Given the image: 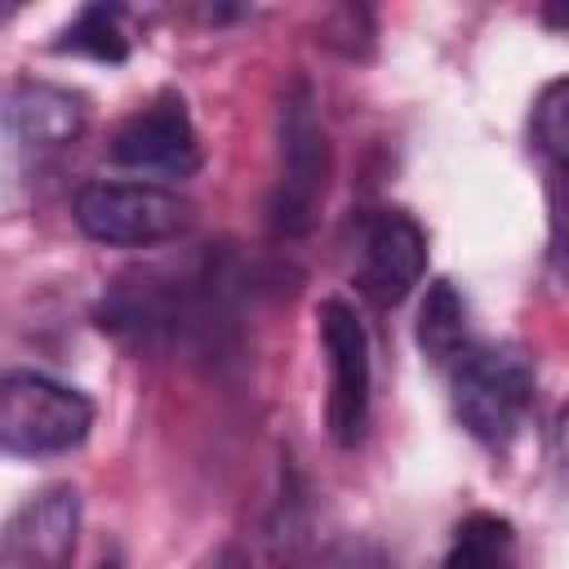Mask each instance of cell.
<instances>
[{
	"mask_svg": "<svg viewBox=\"0 0 569 569\" xmlns=\"http://www.w3.org/2000/svg\"><path fill=\"white\" fill-rule=\"evenodd\" d=\"M440 569H520L516 525L498 511H471L453 525Z\"/></svg>",
	"mask_w": 569,
	"mask_h": 569,
	"instance_id": "obj_11",
	"label": "cell"
},
{
	"mask_svg": "<svg viewBox=\"0 0 569 569\" xmlns=\"http://www.w3.org/2000/svg\"><path fill=\"white\" fill-rule=\"evenodd\" d=\"M240 258L231 244H200L169 262L129 267L98 298V325L133 347L218 351L236 325Z\"/></svg>",
	"mask_w": 569,
	"mask_h": 569,
	"instance_id": "obj_1",
	"label": "cell"
},
{
	"mask_svg": "<svg viewBox=\"0 0 569 569\" xmlns=\"http://www.w3.org/2000/svg\"><path fill=\"white\" fill-rule=\"evenodd\" d=\"M453 387V413L489 449H502L516 440L533 409V369L520 351L493 347V342H467L449 365Z\"/></svg>",
	"mask_w": 569,
	"mask_h": 569,
	"instance_id": "obj_3",
	"label": "cell"
},
{
	"mask_svg": "<svg viewBox=\"0 0 569 569\" xmlns=\"http://www.w3.org/2000/svg\"><path fill=\"white\" fill-rule=\"evenodd\" d=\"M102 569H116V565H102Z\"/></svg>",
	"mask_w": 569,
	"mask_h": 569,
	"instance_id": "obj_17",
	"label": "cell"
},
{
	"mask_svg": "<svg viewBox=\"0 0 569 569\" xmlns=\"http://www.w3.org/2000/svg\"><path fill=\"white\" fill-rule=\"evenodd\" d=\"M311 569H391V560H387V551H382L378 542H369V538H342V542L325 547Z\"/></svg>",
	"mask_w": 569,
	"mask_h": 569,
	"instance_id": "obj_15",
	"label": "cell"
},
{
	"mask_svg": "<svg viewBox=\"0 0 569 569\" xmlns=\"http://www.w3.org/2000/svg\"><path fill=\"white\" fill-rule=\"evenodd\" d=\"M76 227L116 249H147L191 227V200L160 182H84L76 191Z\"/></svg>",
	"mask_w": 569,
	"mask_h": 569,
	"instance_id": "obj_5",
	"label": "cell"
},
{
	"mask_svg": "<svg viewBox=\"0 0 569 569\" xmlns=\"http://www.w3.org/2000/svg\"><path fill=\"white\" fill-rule=\"evenodd\" d=\"M80 538V493L49 485L31 493L0 529V569H71Z\"/></svg>",
	"mask_w": 569,
	"mask_h": 569,
	"instance_id": "obj_9",
	"label": "cell"
},
{
	"mask_svg": "<svg viewBox=\"0 0 569 569\" xmlns=\"http://www.w3.org/2000/svg\"><path fill=\"white\" fill-rule=\"evenodd\" d=\"M529 133H533V147L551 160V169L560 173V160H565V80H551L542 84V93L533 98V111H529Z\"/></svg>",
	"mask_w": 569,
	"mask_h": 569,
	"instance_id": "obj_14",
	"label": "cell"
},
{
	"mask_svg": "<svg viewBox=\"0 0 569 569\" xmlns=\"http://www.w3.org/2000/svg\"><path fill=\"white\" fill-rule=\"evenodd\" d=\"M93 427V400L49 373H0V453L58 458L84 445Z\"/></svg>",
	"mask_w": 569,
	"mask_h": 569,
	"instance_id": "obj_4",
	"label": "cell"
},
{
	"mask_svg": "<svg viewBox=\"0 0 569 569\" xmlns=\"http://www.w3.org/2000/svg\"><path fill=\"white\" fill-rule=\"evenodd\" d=\"M329 133L307 76H293L276 102V173L267 196V227L280 240L311 231L329 187Z\"/></svg>",
	"mask_w": 569,
	"mask_h": 569,
	"instance_id": "obj_2",
	"label": "cell"
},
{
	"mask_svg": "<svg viewBox=\"0 0 569 569\" xmlns=\"http://www.w3.org/2000/svg\"><path fill=\"white\" fill-rule=\"evenodd\" d=\"M111 160L138 173L187 178L200 169V138L182 93H160L133 116H124L111 133Z\"/></svg>",
	"mask_w": 569,
	"mask_h": 569,
	"instance_id": "obj_8",
	"label": "cell"
},
{
	"mask_svg": "<svg viewBox=\"0 0 569 569\" xmlns=\"http://www.w3.org/2000/svg\"><path fill=\"white\" fill-rule=\"evenodd\" d=\"M471 342V329H467V302L462 293L453 289V280H431L427 284V298L418 307V347L427 360L436 365H453V356Z\"/></svg>",
	"mask_w": 569,
	"mask_h": 569,
	"instance_id": "obj_12",
	"label": "cell"
},
{
	"mask_svg": "<svg viewBox=\"0 0 569 569\" xmlns=\"http://www.w3.org/2000/svg\"><path fill=\"white\" fill-rule=\"evenodd\" d=\"M196 569H249V556H244L236 542H222V547H213Z\"/></svg>",
	"mask_w": 569,
	"mask_h": 569,
	"instance_id": "obj_16",
	"label": "cell"
},
{
	"mask_svg": "<svg viewBox=\"0 0 569 569\" xmlns=\"http://www.w3.org/2000/svg\"><path fill=\"white\" fill-rule=\"evenodd\" d=\"M58 53H84L93 62H124L129 58V31H124V13L116 4H84L62 36L53 40Z\"/></svg>",
	"mask_w": 569,
	"mask_h": 569,
	"instance_id": "obj_13",
	"label": "cell"
},
{
	"mask_svg": "<svg viewBox=\"0 0 569 569\" xmlns=\"http://www.w3.org/2000/svg\"><path fill=\"white\" fill-rule=\"evenodd\" d=\"M84 120H89L84 98L49 80H22L0 98V124L9 142L36 160L71 147L84 133Z\"/></svg>",
	"mask_w": 569,
	"mask_h": 569,
	"instance_id": "obj_10",
	"label": "cell"
},
{
	"mask_svg": "<svg viewBox=\"0 0 569 569\" xmlns=\"http://www.w3.org/2000/svg\"><path fill=\"white\" fill-rule=\"evenodd\" d=\"M320 351L329 369V396H325V422L329 436L342 449H356L369 431V400H373V365H369V333L351 302L325 298L316 307Z\"/></svg>",
	"mask_w": 569,
	"mask_h": 569,
	"instance_id": "obj_6",
	"label": "cell"
},
{
	"mask_svg": "<svg viewBox=\"0 0 569 569\" xmlns=\"http://www.w3.org/2000/svg\"><path fill=\"white\" fill-rule=\"evenodd\" d=\"M356 289L373 307H396L427 271V231L405 209H369L356 222Z\"/></svg>",
	"mask_w": 569,
	"mask_h": 569,
	"instance_id": "obj_7",
	"label": "cell"
}]
</instances>
